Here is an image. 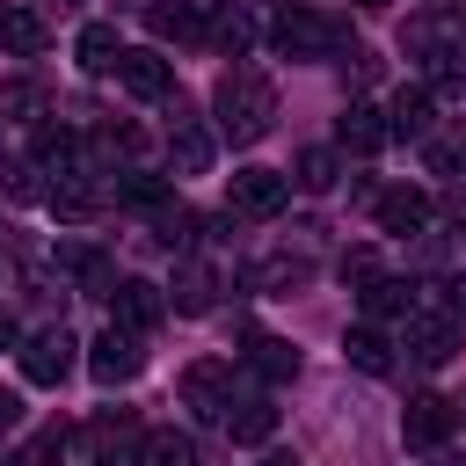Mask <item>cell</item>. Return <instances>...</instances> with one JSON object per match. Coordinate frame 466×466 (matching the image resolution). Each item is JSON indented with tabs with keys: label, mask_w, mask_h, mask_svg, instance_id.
<instances>
[{
	"label": "cell",
	"mask_w": 466,
	"mask_h": 466,
	"mask_svg": "<svg viewBox=\"0 0 466 466\" xmlns=\"http://www.w3.org/2000/svg\"><path fill=\"white\" fill-rule=\"evenodd\" d=\"M211 109H218V131H226L233 146H255V138L269 131V116H277V87H269V73L233 66V73H218Z\"/></svg>",
	"instance_id": "cell-1"
},
{
	"label": "cell",
	"mask_w": 466,
	"mask_h": 466,
	"mask_svg": "<svg viewBox=\"0 0 466 466\" xmlns=\"http://www.w3.org/2000/svg\"><path fill=\"white\" fill-rule=\"evenodd\" d=\"M269 44L284 51V58H328L335 44H342V22L335 15H320V7H284L277 22H269Z\"/></svg>",
	"instance_id": "cell-2"
},
{
	"label": "cell",
	"mask_w": 466,
	"mask_h": 466,
	"mask_svg": "<svg viewBox=\"0 0 466 466\" xmlns=\"http://www.w3.org/2000/svg\"><path fill=\"white\" fill-rule=\"evenodd\" d=\"M226 204H233L240 218H277V211L291 204V175H277V167H240V175H226Z\"/></svg>",
	"instance_id": "cell-3"
},
{
	"label": "cell",
	"mask_w": 466,
	"mask_h": 466,
	"mask_svg": "<svg viewBox=\"0 0 466 466\" xmlns=\"http://www.w3.org/2000/svg\"><path fill=\"white\" fill-rule=\"evenodd\" d=\"M400 350H408V364L437 371V364H451V350H459V320H451V313H400Z\"/></svg>",
	"instance_id": "cell-4"
},
{
	"label": "cell",
	"mask_w": 466,
	"mask_h": 466,
	"mask_svg": "<svg viewBox=\"0 0 466 466\" xmlns=\"http://www.w3.org/2000/svg\"><path fill=\"white\" fill-rule=\"evenodd\" d=\"M160 313H167L160 284H146V277H116V284H109V328L146 335V328H160Z\"/></svg>",
	"instance_id": "cell-5"
},
{
	"label": "cell",
	"mask_w": 466,
	"mask_h": 466,
	"mask_svg": "<svg viewBox=\"0 0 466 466\" xmlns=\"http://www.w3.org/2000/svg\"><path fill=\"white\" fill-rule=\"evenodd\" d=\"M116 87L124 95H138V102H167L175 95V66L160 58V51H116Z\"/></svg>",
	"instance_id": "cell-6"
},
{
	"label": "cell",
	"mask_w": 466,
	"mask_h": 466,
	"mask_svg": "<svg viewBox=\"0 0 466 466\" xmlns=\"http://www.w3.org/2000/svg\"><path fill=\"white\" fill-rule=\"evenodd\" d=\"M73 350H80V342H73L66 328H36V335L22 342V379H29V386H58V379L73 371Z\"/></svg>",
	"instance_id": "cell-7"
},
{
	"label": "cell",
	"mask_w": 466,
	"mask_h": 466,
	"mask_svg": "<svg viewBox=\"0 0 466 466\" xmlns=\"http://www.w3.org/2000/svg\"><path fill=\"white\" fill-rule=\"evenodd\" d=\"M182 400H189L204 422H218L226 400H233V364H226V357H197V364L182 371Z\"/></svg>",
	"instance_id": "cell-8"
},
{
	"label": "cell",
	"mask_w": 466,
	"mask_h": 466,
	"mask_svg": "<svg viewBox=\"0 0 466 466\" xmlns=\"http://www.w3.org/2000/svg\"><path fill=\"white\" fill-rule=\"evenodd\" d=\"M386 138H393V124H386L379 102H350V109L335 116V146H342V153H364V160H371V153H386Z\"/></svg>",
	"instance_id": "cell-9"
},
{
	"label": "cell",
	"mask_w": 466,
	"mask_h": 466,
	"mask_svg": "<svg viewBox=\"0 0 466 466\" xmlns=\"http://www.w3.org/2000/svg\"><path fill=\"white\" fill-rule=\"evenodd\" d=\"M87 371H95L102 386H124V379H138V371H146V350H138V335H131V328H109V335L95 342Z\"/></svg>",
	"instance_id": "cell-10"
},
{
	"label": "cell",
	"mask_w": 466,
	"mask_h": 466,
	"mask_svg": "<svg viewBox=\"0 0 466 466\" xmlns=\"http://www.w3.org/2000/svg\"><path fill=\"white\" fill-rule=\"evenodd\" d=\"M444 437H451V400H444V393H415V400L400 408V444L430 451V444H444Z\"/></svg>",
	"instance_id": "cell-11"
},
{
	"label": "cell",
	"mask_w": 466,
	"mask_h": 466,
	"mask_svg": "<svg viewBox=\"0 0 466 466\" xmlns=\"http://www.w3.org/2000/svg\"><path fill=\"white\" fill-rule=\"evenodd\" d=\"M167 160H175V175H204L211 167V131L197 116H182V102H175V124H167Z\"/></svg>",
	"instance_id": "cell-12"
},
{
	"label": "cell",
	"mask_w": 466,
	"mask_h": 466,
	"mask_svg": "<svg viewBox=\"0 0 466 466\" xmlns=\"http://www.w3.org/2000/svg\"><path fill=\"white\" fill-rule=\"evenodd\" d=\"M422 87L437 102H466V51L459 44H430L422 51Z\"/></svg>",
	"instance_id": "cell-13"
},
{
	"label": "cell",
	"mask_w": 466,
	"mask_h": 466,
	"mask_svg": "<svg viewBox=\"0 0 466 466\" xmlns=\"http://www.w3.org/2000/svg\"><path fill=\"white\" fill-rule=\"evenodd\" d=\"M430 109H437V95L422 87V80H408L393 102H386V124H393V138L408 131V138H430Z\"/></svg>",
	"instance_id": "cell-14"
},
{
	"label": "cell",
	"mask_w": 466,
	"mask_h": 466,
	"mask_svg": "<svg viewBox=\"0 0 466 466\" xmlns=\"http://www.w3.org/2000/svg\"><path fill=\"white\" fill-rule=\"evenodd\" d=\"M211 299H218V277H211V262L182 255V262H175V313H211Z\"/></svg>",
	"instance_id": "cell-15"
},
{
	"label": "cell",
	"mask_w": 466,
	"mask_h": 466,
	"mask_svg": "<svg viewBox=\"0 0 466 466\" xmlns=\"http://www.w3.org/2000/svg\"><path fill=\"white\" fill-rule=\"evenodd\" d=\"M146 29L153 36H175V44H197L204 36V7L197 0H160V7H146Z\"/></svg>",
	"instance_id": "cell-16"
},
{
	"label": "cell",
	"mask_w": 466,
	"mask_h": 466,
	"mask_svg": "<svg viewBox=\"0 0 466 466\" xmlns=\"http://www.w3.org/2000/svg\"><path fill=\"white\" fill-rule=\"evenodd\" d=\"M44 15L36 7H0V51H15V58H36L44 51Z\"/></svg>",
	"instance_id": "cell-17"
},
{
	"label": "cell",
	"mask_w": 466,
	"mask_h": 466,
	"mask_svg": "<svg viewBox=\"0 0 466 466\" xmlns=\"http://www.w3.org/2000/svg\"><path fill=\"white\" fill-rule=\"evenodd\" d=\"M342 357H350V364H357V371H371V379H386V371H393V342H386V335H379V328H371V320H364V328H350V335H342Z\"/></svg>",
	"instance_id": "cell-18"
},
{
	"label": "cell",
	"mask_w": 466,
	"mask_h": 466,
	"mask_svg": "<svg viewBox=\"0 0 466 466\" xmlns=\"http://www.w3.org/2000/svg\"><path fill=\"white\" fill-rule=\"evenodd\" d=\"M218 422H226V437H233V444H262V437L277 430V408H269V400H226V415H218Z\"/></svg>",
	"instance_id": "cell-19"
},
{
	"label": "cell",
	"mask_w": 466,
	"mask_h": 466,
	"mask_svg": "<svg viewBox=\"0 0 466 466\" xmlns=\"http://www.w3.org/2000/svg\"><path fill=\"white\" fill-rule=\"evenodd\" d=\"M379 226H386V233L430 226V197H422V189H386V197H379Z\"/></svg>",
	"instance_id": "cell-20"
},
{
	"label": "cell",
	"mask_w": 466,
	"mask_h": 466,
	"mask_svg": "<svg viewBox=\"0 0 466 466\" xmlns=\"http://www.w3.org/2000/svg\"><path fill=\"white\" fill-rule=\"evenodd\" d=\"M204 36H211L218 51L240 58V51L255 44V15H248V7H218V15H204Z\"/></svg>",
	"instance_id": "cell-21"
},
{
	"label": "cell",
	"mask_w": 466,
	"mask_h": 466,
	"mask_svg": "<svg viewBox=\"0 0 466 466\" xmlns=\"http://www.w3.org/2000/svg\"><path fill=\"white\" fill-rule=\"evenodd\" d=\"M116 51H124V44H116V29H109V22H87V29H80V44H73L80 73H109V66H116Z\"/></svg>",
	"instance_id": "cell-22"
},
{
	"label": "cell",
	"mask_w": 466,
	"mask_h": 466,
	"mask_svg": "<svg viewBox=\"0 0 466 466\" xmlns=\"http://www.w3.org/2000/svg\"><path fill=\"white\" fill-rule=\"evenodd\" d=\"M357 299H364V313H371V320H393V313H408L415 284H400V277H386V269H379V277H371V284H364Z\"/></svg>",
	"instance_id": "cell-23"
},
{
	"label": "cell",
	"mask_w": 466,
	"mask_h": 466,
	"mask_svg": "<svg viewBox=\"0 0 466 466\" xmlns=\"http://www.w3.org/2000/svg\"><path fill=\"white\" fill-rule=\"evenodd\" d=\"M248 364H255L262 379H299V350H291L284 335H255V342H248Z\"/></svg>",
	"instance_id": "cell-24"
},
{
	"label": "cell",
	"mask_w": 466,
	"mask_h": 466,
	"mask_svg": "<svg viewBox=\"0 0 466 466\" xmlns=\"http://www.w3.org/2000/svg\"><path fill=\"white\" fill-rule=\"evenodd\" d=\"M422 167L430 175H459L466 167V131H430L422 138Z\"/></svg>",
	"instance_id": "cell-25"
},
{
	"label": "cell",
	"mask_w": 466,
	"mask_h": 466,
	"mask_svg": "<svg viewBox=\"0 0 466 466\" xmlns=\"http://www.w3.org/2000/svg\"><path fill=\"white\" fill-rule=\"evenodd\" d=\"M138 459H146V466H197V444H189L182 430H153V437L138 444Z\"/></svg>",
	"instance_id": "cell-26"
},
{
	"label": "cell",
	"mask_w": 466,
	"mask_h": 466,
	"mask_svg": "<svg viewBox=\"0 0 466 466\" xmlns=\"http://www.w3.org/2000/svg\"><path fill=\"white\" fill-rule=\"evenodd\" d=\"M116 197H124V204H146V211H160V204H167V182H160V175H138V167H124V175H116Z\"/></svg>",
	"instance_id": "cell-27"
},
{
	"label": "cell",
	"mask_w": 466,
	"mask_h": 466,
	"mask_svg": "<svg viewBox=\"0 0 466 466\" xmlns=\"http://www.w3.org/2000/svg\"><path fill=\"white\" fill-rule=\"evenodd\" d=\"M291 182H299V189H335V153H328V146H306Z\"/></svg>",
	"instance_id": "cell-28"
},
{
	"label": "cell",
	"mask_w": 466,
	"mask_h": 466,
	"mask_svg": "<svg viewBox=\"0 0 466 466\" xmlns=\"http://www.w3.org/2000/svg\"><path fill=\"white\" fill-rule=\"evenodd\" d=\"M58 451H66V430H44V437H29V444H22L7 466H51Z\"/></svg>",
	"instance_id": "cell-29"
},
{
	"label": "cell",
	"mask_w": 466,
	"mask_h": 466,
	"mask_svg": "<svg viewBox=\"0 0 466 466\" xmlns=\"http://www.w3.org/2000/svg\"><path fill=\"white\" fill-rule=\"evenodd\" d=\"M58 262H66V269H73V277H80V284H109V262H102V255H95V248H66V255H58Z\"/></svg>",
	"instance_id": "cell-30"
},
{
	"label": "cell",
	"mask_w": 466,
	"mask_h": 466,
	"mask_svg": "<svg viewBox=\"0 0 466 466\" xmlns=\"http://www.w3.org/2000/svg\"><path fill=\"white\" fill-rule=\"evenodd\" d=\"M371 277H379V255H371V248H350V255H342V284H350V291H364Z\"/></svg>",
	"instance_id": "cell-31"
},
{
	"label": "cell",
	"mask_w": 466,
	"mask_h": 466,
	"mask_svg": "<svg viewBox=\"0 0 466 466\" xmlns=\"http://www.w3.org/2000/svg\"><path fill=\"white\" fill-rule=\"evenodd\" d=\"M36 102H44V95H36L29 80H15V87H0V109H36Z\"/></svg>",
	"instance_id": "cell-32"
},
{
	"label": "cell",
	"mask_w": 466,
	"mask_h": 466,
	"mask_svg": "<svg viewBox=\"0 0 466 466\" xmlns=\"http://www.w3.org/2000/svg\"><path fill=\"white\" fill-rule=\"evenodd\" d=\"M444 313L466 328V277H451V284H444Z\"/></svg>",
	"instance_id": "cell-33"
},
{
	"label": "cell",
	"mask_w": 466,
	"mask_h": 466,
	"mask_svg": "<svg viewBox=\"0 0 466 466\" xmlns=\"http://www.w3.org/2000/svg\"><path fill=\"white\" fill-rule=\"evenodd\" d=\"M15 422H22V393H7V386H0V437H7Z\"/></svg>",
	"instance_id": "cell-34"
},
{
	"label": "cell",
	"mask_w": 466,
	"mask_h": 466,
	"mask_svg": "<svg viewBox=\"0 0 466 466\" xmlns=\"http://www.w3.org/2000/svg\"><path fill=\"white\" fill-rule=\"evenodd\" d=\"M262 466H299V459H291V451H277V459H262Z\"/></svg>",
	"instance_id": "cell-35"
},
{
	"label": "cell",
	"mask_w": 466,
	"mask_h": 466,
	"mask_svg": "<svg viewBox=\"0 0 466 466\" xmlns=\"http://www.w3.org/2000/svg\"><path fill=\"white\" fill-rule=\"evenodd\" d=\"M0 342H15V328H7V313H0Z\"/></svg>",
	"instance_id": "cell-36"
},
{
	"label": "cell",
	"mask_w": 466,
	"mask_h": 466,
	"mask_svg": "<svg viewBox=\"0 0 466 466\" xmlns=\"http://www.w3.org/2000/svg\"><path fill=\"white\" fill-rule=\"evenodd\" d=\"M357 7H386V0H357Z\"/></svg>",
	"instance_id": "cell-37"
},
{
	"label": "cell",
	"mask_w": 466,
	"mask_h": 466,
	"mask_svg": "<svg viewBox=\"0 0 466 466\" xmlns=\"http://www.w3.org/2000/svg\"><path fill=\"white\" fill-rule=\"evenodd\" d=\"M51 7H80V0H51Z\"/></svg>",
	"instance_id": "cell-38"
},
{
	"label": "cell",
	"mask_w": 466,
	"mask_h": 466,
	"mask_svg": "<svg viewBox=\"0 0 466 466\" xmlns=\"http://www.w3.org/2000/svg\"><path fill=\"white\" fill-rule=\"evenodd\" d=\"M0 7H7V0H0Z\"/></svg>",
	"instance_id": "cell-39"
}]
</instances>
